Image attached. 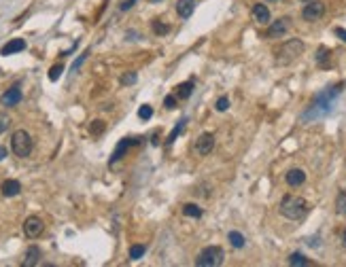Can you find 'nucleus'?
<instances>
[{
	"instance_id": "2f4dec72",
	"label": "nucleus",
	"mask_w": 346,
	"mask_h": 267,
	"mask_svg": "<svg viewBox=\"0 0 346 267\" xmlns=\"http://www.w3.org/2000/svg\"><path fill=\"white\" fill-rule=\"evenodd\" d=\"M164 106H166L168 110L176 108V94H174V96L170 94V96H166V98H164Z\"/></svg>"
},
{
	"instance_id": "72a5a7b5",
	"label": "nucleus",
	"mask_w": 346,
	"mask_h": 267,
	"mask_svg": "<svg viewBox=\"0 0 346 267\" xmlns=\"http://www.w3.org/2000/svg\"><path fill=\"white\" fill-rule=\"evenodd\" d=\"M87 53H89V51H85V53H83V55H81V58H79V60H77V62H75V64H73V70H79V66L83 64V62H85V58H87Z\"/></svg>"
},
{
	"instance_id": "5701e85b",
	"label": "nucleus",
	"mask_w": 346,
	"mask_h": 267,
	"mask_svg": "<svg viewBox=\"0 0 346 267\" xmlns=\"http://www.w3.org/2000/svg\"><path fill=\"white\" fill-rule=\"evenodd\" d=\"M289 265L293 267H306V265H312V261H308L304 255H300V252H293L291 257H289Z\"/></svg>"
},
{
	"instance_id": "9b49d317",
	"label": "nucleus",
	"mask_w": 346,
	"mask_h": 267,
	"mask_svg": "<svg viewBox=\"0 0 346 267\" xmlns=\"http://www.w3.org/2000/svg\"><path fill=\"white\" fill-rule=\"evenodd\" d=\"M22 98H24V94H22V89L19 87H11V89H6L4 94H2V98H0V102H2V106H17L19 102H22Z\"/></svg>"
},
{
	"instance_id": "412c9836",
	"label": "nucleus",
	"mask_w": 346,
	"mask_h": 267,
	"mask_svg": "<svg viewBox=\"0 0 346 267\" xmlns=\"http://www.w3.org/2000/svg\"><path fill=\"white\" fill-rule=\"evenodd\" d=\"M183 214L189 216V219H200L202 208L197 206V203H185V206H183Z\"/></svg>"
},
{
	"instance_id": "aec40b11",
	"label": "nucleus",
	"mask_w": 346,
	"mask_h": 267,
	"mask_svg": "<svg viewBox=\"0 0 346 267\" xmlns=\"http://www.w3.org/2000/svg\"><path fill=\"white\" fill-rule=\"evenodd\" d=\"M329 58H331V51L327 47H321L319 51H316V64H319L321 68H329Z\"/></svg>"
},
{
	"instance_id": "4468645a",
	"label": "nucleus",
	"mask_w": 346,
	"mask_h": 267,
	"mask_svg": "<svg viewBox=\"0 0 346 267\" xmlns=\"http://www.w3.org/2000/svg\"><path fill=\"white\" fill-rule=\"evenodd\" d=\"M253 19L257 24H270V9L264 2H257L253 6Z\"/></svg>"
},
{
	"instance_id": "393cba45",
	"label": "nucleus",
	"mask_w": 346,
	"mask_h": 267,
	"mask_svg": "<svg viewBox=\"0 0 346 267\" xmlns=\"http://www.w3.org/2000/svg\"><path fill=\"white\" fill-rule=\"evenodd\" d=\"M145 252H147V246L136 244V246H132V248H130V259H132V261H138V259H143Z\"/></svg>"
},
{
	"instance_id": "e433bc0d",
	"label": "nucleus",
	"mask_w": 346,
	"mask_h": 267,
	"mask_svg": "<svg viewBox=\"0 0 346 267\" xmlns=\"http://www.w3.org/2000/svg\"><path fill=\"white\" fill-rule=\"evenodd\" d=\"M340 242H342V246H344V248H346V229L342 231V235H340Z\"/></svg>"
},
{
	"instance_id": "f8f14e48",
	"label": "nucleus",
	"mask_w": 346,
	"mask_h": 267,
	"mask_svg": "<svg viewBox=\"0 0 346 267\" xmlns=\"http://www.w3.org/2000/svg\"><path fill=\"white\" fill-rule=\"evenodd\" d=\"M285 180L289 187H302L306 182V172L300 170V167H291L287 174H285Z\"/></svg>"
},
{
	"instance_id": "cd10ccee",
	"label": "nucleus",
	"mask_w": 346,
	"mask_h": 267,
	"mask_svg": "<svg viewBox=\"0 0 346 267\" xmlns=\"http://www.w3.org/2000/svg\"><path fill=\"white\" fill-rule=\"evenodd\" d=\"M62 72H64V66H62V64H55V66H51V70H49V79H51V81H58L60 76H62Z\"/></svg>"
},
{
	"instance_id": "a878e982",
	"label": "nucleus",
	"mask_w": 346,
	"mask_h": 267,
	"mask_svg": "<svg viewBox=\"0 0 346 267\" xmlns=\"http://www.w3.org/2000/svg\"><path fill=\"white\" fill-rule=\"evenodd\" d=\"M153 32L157 34V36H164V34L170 32V26H166V24H161L159 19H155V22H153Z\"/></svg>"
},
{
	"instance_id": "f3484780",
	"label": "nucleus",
	"mask_w": 346,
	"mask_h": 267,
	"mask_svg": "<svg viewBox=\"0 0 346 267\" xmlns=\"http://www.w3.org/2000/svg\"><path fill=\"white\" fill-rule=\"evenodd\" d=\"M40 248L38 246H28V250H26V257H24V267H34V265H38L40 261Z\"/></svg>"
},
{
	"instance_id": "c9c22d12",
	"label": "nucleus",
	"mask_w": 346,
	"mask_h": 267,
	"mask_svg": "<svg viewBox=\"0 0 346 267\" xmlns=\"http://www.w3.org/2000/svg\"><path fill=\"white\" fill-rule=\"evenodd\" d=\"M6 155H9V153H6V149H4L2 144H0V161H2V159H6Z\"/></svg>"
},
{
	"instance_id": "4c0bfd02",
	"label": "nucleus",
	"mask_w": 346,
	"mask_h": 267,
	"mask_svg": "<svg viewBox=\"0 0 346 267\" xmlns=\"http://www.w3.org/2000/svg\"><path fill=\"white\" fill-rule=\"evenodd\" d=\"M266 2H272L274 4V2H282V0H266Z\"/></svg>"
},
{
	"instance_id": "6e6552de",
	"label": "nucleus",
	"mask_w": 346,
	"mask_h": 267,
	"mask_svg": "<svg viewBox=\"0 0 346 267\" xmlns=\"http://www.w3.org/2000/svg\"><path fill=\"white\" fill-rule=\"evenodd\" d=\"M45 229V223L40 216H28V219L24 221V234L30 237V240H34V237H38L40 234H43Z\"/></svg>"
},
{
	"instance_id": "1a4fd4ad",
	"label": "nucleus",
	"mask_w": 346,
	"mask_h": 267,
	"mask_svg": "<svg viewBox=\"0 0 346 267\" xmlns=\"http://www.w3.org/2000/svg\"><path fill=\"white\" fill-rule=\"evenodd\" d=\"M215 149V136L210 132H204L200 134V138H197V142H195V151H197V155H210Z\"/></svg>"
},
{
	"instance_id": "f257e3e1",
	"label": "nucleus",
	"mask_w": 346,
	"mask_h": 267,
	"mask_svg": "<svg viewBox=\"0 0 346 267\" xmlns=\"http://www.w3.org/2000/svg\"><path fill=\"white\" fill-rule=\"evenodd\" d=\"M342 94V85H334V87H327L325 91H321L319 96L314 98V102L302 112V121H316L325 115H329L334 110V104H336V98Z\"/></svg>"
},
{
	"instance_id": "39448f33",
	"label": "nucleus",
	"mask_w": 346,
	"mask_h": 267,
	"mask_svg": "<svg viewBox=\"0 0 346 267\" xmlns=\"http://www.w3.org/2000/svg\"><path fill=\"white\" fill-rule=\"evenodd\" d=\"M225 259V252L221 246H206L195 259V265L200 267H219Z\"/></svg>"
},
{
	"instance_id": "b1692460",
	"label": "nucleus",
	"mask_w": 346,
	"mask_h": 267,
	"mask_svg": "<svg viewBox=\"0 0 346 267\" xmlns=\"http://www.w3.org/2000/svg\"><path fill=\"white\" fill-rule=\"evenodd\" d=\"M228 240H230V244L234 246V248H244V235L240 234V231H230V235H228Z\"/></svg>"
},
{
	"instance_id": "423d86ee",
	"label": "nucleus",
	"mask_w": 346,
	"mask_h": 267,
	"mask_svg": "<svg viewBox=\"0 0 346 267\" xmlns=\"http://www.w3.org/2000/svg\"><path fill=\"white\" fill-rule=\"evenodd\" d=\"M323 15H325V2H321V0H310L302 9L304 22H319Z\"/></svg>"
},
{
	"instance_id": "bb28decb",
	"label": "nucleus",
	"mask_w": 346,
	"mask_h": 267,
	"mask_svg": "<svg viewBox=\"0 0 346 267\" xmlns=\"http://www.w3.org/2000/svg\"><path fill=\"white\" fill-rule=\"evenodd\" d=\"M138 117L143 119V121H149V119L153 117V108L149 106V104H143V106L138 108Z\"/></svg>"
},
{
	"instance_id": "9d476101",
	"label": "nucleus",
	"mask_w": 346,
	"mask_h": 267,
	"mask_svg": "<svg viewBox=\"0 0 346 267\" xmlns=\"http://www.w3.org/2000/svg\"><path fill=\"white\" fill-rule=\"evenodd\" d=\"M140 142V138H123L121 142L117 144V149H115V153L111 155V159H109V164L113 166V164H117L119 159H121L123 155H125V151L130 149V146H134V144H138Z\"/></svg>"
},
{
	"instance_id": "0eeeda50",
	"label": "nucleus",
	"mask_w": 346,
	"mask_h": 267,
	"mask_svg": "<svg viewBox=\"0 0 346 267\" xmlns=\"http://www.w3.org/2000/svg\"><path fill=\"white\" fill-rule=\"evenodd\" d=\"M291 28V17H280L276 22H272L270 28H268V38H282Z\"/></svg>"
},
{
	"instance_id": "f704fd0d",
	"label": "nucleus",
	"mask_w": 346,
	"mask_h": 267,
	"mask_svg": "<svg viewBox=\"0 0 346 267\" xmlns=\"http://www.w3.org/2000/svg\"><path fill=\"white\" fill-rule=\"evenodd\" d=\"M336 36L342 38L344 43H346V30H344V28H336Z\"/></svg>"
},
{
	"instance_id": "ea45409f",
	"label": "nucleus",
	"mask_w": 346,
	"mask_h": 267,
	"mask_svg": "<svg viewBox=\"0 0 346 267\" xmlns=\"http://www.w3.org/2000/svg\"><path fill=\"white\" fill-rule=\"evenodd\" d=\"M153 2H157V0H153Z\"/></svg>"
},
{
	"instance_id": "c85d7f7f",
	"label": "nucleus",
	"mask_w": 346,
	"mask_h": 267,
	"mask_svg": "<svg viewBox=\"0 0 346 267\" xmlns=\"http://www.w3.org/2000/svg\"><path fill=\"white\" fill-rule=\"evenodd\" d=\"M215 108H217L219 112H225V110L230 108V98H228V96H221V98H219V100H217Z\"/></svg>"
},
{
	"instance_id": "a211bd4d",
	"label": "nucleus",
	"mask_w": 346,
	"mask_h": 267,
	"mask_svg": "<svg viewBox=\"0 0 346 267\" xmlns=\"http://www.w3.org/2000/svg\"><path fill=\"white\" fill-rule=\"evenodd\" d=\"M185 125H187V117H183L181 121H176V125H174V130L170 132V136L166 138V144H168V146H170V144L174 142V140H176V138L181 136V134H183V130H185Z\"/></svg>"
},
{
	"instance_id": "58836bf2",
	"label": "nucleus",
	"mask_w": 346,
	"mask_h": 267,
	"mask_svg": "<svg viewBox=\"0 0 346 267\" xmlns=\"http://www.w3.org/2000/svg\"><path fill=\"white\" fill-rule=\"evenodd\" d=\"M300 2H310V0H300Z\"/></svg>"
},
{
	"instance_id": "4be33fe9",
	"label": "nucleus",
	"mask_w": 346,
	"mask_h": 267,
	"mask_svg": "<svg viewBox=\"0 0 346 267\" xmlns=\"http://www.w3.org/2000/svg\"><path fill=\"white\" fill-rule=\"evenodd\" d=\"M336 214L346 216V189H342L336 198Z\"/></svg>"
},
{
	"instance_id": "7c9ffc66",
	"label": "nucleus",
	"mask_w": 346,
	"mask_h": 267,
	"mask_svg": "<svg viewBox=\"0 0 346 267\" xmlns=\"http://www.w3.org/2000/svg\"><path fill=\"white\" fill-rule=\"evenodd\" d=\"M136 72H125L123 76H121V85H134V83H136Z\"/></svg>"
},
{
	"instance_id": "f03ea898",
	"label": "nucleus",
	"mask_w": 346,
	"mask_h": 267,
	"mask_svg": "<svg viewBox=\"0 0 346 267\" xmlns=\"http://www.w3.org/2000/svg\"><path fill=\"white\" fill-rule=\"evenodd\" d=\"M278 210L289 221H302L304 216L310 212V203L304 198H300V195H285V198L280 200Z\"/></svg>"
},
{
	"instance_id": "7ed1b4c3",
	"label": "nucleus",
	"mask_w": 346,
	"mask_h": 267,
	"mask_svg": "<svg viewBox=\"0 0 346 267\" xmlns=\"http://www.w3.org/2000/svg\"><path fill=\"white\" fill-rule=\"evenodd\" d=\"M304 53V43L300 38H289L287 43H282V47L276 51V64H291V62H295L300 58V55Z\"/></svg>"
},
{
	"instance_id": "20e7f679",
	"label": "nucleus",
	"mask_w": 346,
	"mask_h": 267,
	"mask_svg": "<svg viewBox=\"0 0 346 267\" xmlns=\"http://www.w3.org/2000/svg\"><path fill=\"white\" fill-rule=\"evenodd\" d=\"M11 149H13V153H15L17 157H22V159L30 157V153H32V136L26 130L13 132V136H11Z\"/></svg>"
},
{
	"instance_id": "dca6fc26",
	"label": "nucleus",
	"mask_w": 346,
	"mask_h": 267,
	"mask_svg": "<svg viewBox=\"0 0 346 267\" xmlns=\"http://www.w3.org/2000/svg\"><path fill=\"white\" fill-rule=\"evenodd\" d=\"M0 191H2L4 198H15V195H19V191H22V185H19V180H4L2 187H0Z\"/></svg>"
},
{
	"instance_id": "ddd939ff",
	"label": "nucleus",
	"mask_w": 346,
	"mask_h": 267,
	"mask_svg": "<svg viewBox=\"0 0 346 267\" xmlns=\"http://www.w3.org/2000/svg\"><path fill=\"white\" fill-rule=\"evenodd\" d=\"M26 49V40L24 38H11L9 43H6L2 49H0V55H13V53H19V51H24Z\"/></svg>"
},
{
	"instance_id": "473e14b6",
	"label": "nucleus",
	"mask_w": 346,
	"mask_h": 267,
	"mask_svg": "<svg viewBox=\"0 0 346 267\" xmlns=\"http://www.w3.org/2000/svg\"><path fill=\"white\" fill-rule=\"evenodd\" d=\"M9 117H6V115H0V134H4L6 130H9Z\"/></svg>"
},
{
	"instance_id": "c756f323",
	"label": "nucleus",
	"mask_w": 346,
	"mask_h": 267,
	"mask_svg": "<svg viewBox=\"0 0 346 267\" xmlns=\"http://www.w3.org/2000/svg\"><path fill=\"white\" fill-rule=\"evenodd\" d=\"M89 132L94 134V136H100V134L104 132V121H100V119H98V121H91Z\"/></svg>"
},
{
	"instance_id": "2eb2a0df",
	"label": "nucleus",
	"mask_w": 346,
	"mask_h": 267,
	"mask_svg": "<svg viewBox=\"0 0 346 267\" xmlns=\"http://www.w3.org/2000/svg\"><path fill=\"white\" fill-rule=\"evenodd\" d=\"M193 11H195V0H179L176 2V13L181 15V19H189Z\"/></svg>"
},
{
	"instance_id": "6ab92c4d",
	"label": "nucleus",
	"mask_w": 346,
	"mask_h": 267,
	"mask_svg": "<svg viewBox=\"0 0 346 267\" xmlns=\"http://www.w3.org/2000/svg\"><path fill=\"white\" fill-rule=\"evenodd\" d=\"M193 85H195L193 81H185V83H181V85L176 87V98H181V100H187V98L193 94Z\"/></svg>"
}]
</instances>
